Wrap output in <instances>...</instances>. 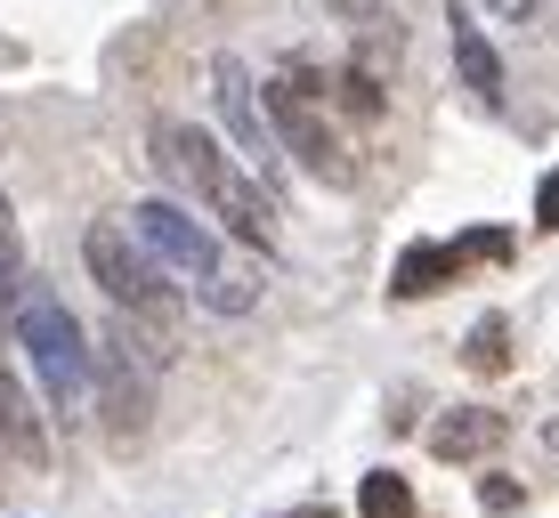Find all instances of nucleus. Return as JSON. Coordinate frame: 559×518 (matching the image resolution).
<instances>
[{"instance_id": "1", "label": "nucleus", "mask_w": 559, "mask_h": 518, "mask_svg": "<svg viewBox=\"0 0 559 518\" xmlns=\"http://www.w3.org/2000/svg\"><path fill=\"white\" fill-rule=\"evenodd\" d=\"M146 146H154V162L170 170V186H179V195L211 203V219H219L227 236H243V243H260V252H276V219H284V210H276V186H267L260 170H243L219 138H211V130L179 122V113H154Z\"/></svg>"}, {"instance_id": "2", "label": "nucleus", "mask_w": 559, "mask_h": 518, "mask_svg": "<svg viewBox=\"0 0 559 518\" xmlns=\"http://www.w3.org/2000/svg\"><path fill=\"white\" fill-rule=\"evenodd\" d=\"M130 227L146 236V252L163 260V267H179V276L195 284V300H203V309H219V316H243V309L260 300V284H252L236 260L219 252V236H211V227H203L187 203H170V195H146L139 210H130Z\"/></svg>"}, {"instance_id": "3", "label": "nucleus", "mask_w": 559, "mask_h": 518, "mask_svg": "<svg viewBox=\"0 0 559 518\" xmlns=\"http://www.w3.org/2000/svg\"><path fill=\"white\" fill-rule=\"evenodd\" d=\"M82 260H90V276H98V292H106L130 324H154V333H170V324H179V292H170L163 260L146 252V236H139L130 219H98V227L82 236Z\"/></svg>"}, {"instance_id": "4", "label": "nucleus", "mask_w": 559, "mask_h": 518, "mask_svg": "<svg viewBox=\"0 0 559 518\" xmlns=\"http://www.w3.org/2000/svg\"><path fill=\"white\" fill-rule=\"evenodd\" d=\"M16 349L33 357V373H41V389H49L57 413L82 406V389H90V373H98V357L82 349V324H73V309L49 292V284H33L25 309H16Z\"/></svg>"}, {"instance_id": "5", "label": "nucleus", "mask_w": 559, "mask_h": 518, "mask_svg": "<svg viewBox=\"0 0 559 518\" xmlns=\"http://www.w3.org/2000/svg\"><path fill=\"white\" fill-rule=\"evenodd\" d=\"M267 98V122H276V138H284V155H300L308 179H324V186H357V162H349V146H341V130H333V113H324L308 89L284 73V82H267L260 89Z\"/></svg>"}, {"instance_id": "6", "label": "nucleus", "mask_w": 559, "mask_h": 518, "mask_svg": "<svg viewBox=\"0 0 559 518\" xmlns=\"http://www.w3.org/2000/svg\"><path fill=\"white\" fill-rule=\"evenodd\" d=\"M211 106H219V122H227V138H236L243 170L276 179V155H284V138H276V122H267V98H260L252 65H243V57H227V49L211 57Z\"/></svg>"}, {"instance_id": "7", "label": "nucleus", "mask_w": 559, "mask_h": 518, "mask_svg": "<svg viewBox=\"0 0 559 518\" xmlns=\"http://www.w3.org/2000/svg\"><path fill=\"white\" fill-rule=\"evenodd\" d=\"M98 397H106V430H114V446H139V437H146V413H154V389H146L139 364H130L122 324H106V349H98Z\"/></svg>"}, {"instance_id": "8", "label": "nucleus", "mask_w": 559, "mask_h": 518, "mask_svg": "<svg viewBox=\"0 0 559 518\" xmlns=\"http://www.w3.org/2000/svg\"><path fill=\"white\" fill-rule=\"evenodd\" d=\"M447 49H454L462 89H471L478 106H503V57H495V41L471 25V9H462V0H447Z\"/></svg>"}, {"instance_id": "9", "label": "nucleus", "mask_w": 559, "mask_h": 518, "mask_svg": "<svg viewBox=\"0 0 559 518\" xmlns=\"http://www.w3.org/2000/svg\"><path fill=\"white\" fill-rule=\"evenodd\" d=\"M0 446H9L25 470H41V462H49V430H41V413L25 406V389H16L9 364H0Z\"/></svg>"}, {"instance_id": "10", "label": "nucleus", "mask_w": 559, "mask_h": 518, "mask_svg": "<svg viewBox=\"0 0 559 518\" xmlns=\"http://www.w3.org/2000/svg\"><path fill=\"white\" fill-rule=\"evenodd\" d=\"M495 446H503V413H447L430 430L438 462H471V454H495Z\"/></svg>"}, {"instance_id": "11", "label": "nucleus", "mask_w": 559, "mask_h": 518, "mask_svg": "<svg viewBox=\"0 0 559 518\" xmlns=\"http://www.w3.org/2000/svg\"><path fill=\"white\" fill-rule=\"evenodd\" d=\"M454 243H414L406 260H397V276H390V292L397 300H421V292H438V284H454Z\"/></svg>"}, {"instance_id": "12", "label": "nucleus", "mask_w": 559, "mask_h": 518, "mask_svg": "<svg viewBox=\"0 0 559 518\" xmlns=\"http://www.w3.org/2000/svg\"><path fill=\"white\" fill-rule=\"evenodd\" d=\"M33 276H25V236H16V203L0 195V316L16 324V309H25Z\"/></svg>"}, {"instance_id": "13", "label": "nucleus", "mask_w": 559, "mask_h": 518, "mask_svg": "<svg viewBox=\"0 0 559 518\" xmlns=\"http://www.w3.org/2000/svg\"><path fill=\"white\" fill-rule=\"evenodd\" d=\"M357 518H414V486H406L397 470L357 478Z\"/></svg>"}, {"instance_id": "14", "label": "nucleus", "mask_w": 559, "mask_h": 518, "mask_svg": "<svg viewBox=\"0 0 559 518\" xmlns=\"http://www.w3.org/2000/svg\"><path fill=\"white\" fill-rule=\"evenodd\" d=\"M471 364L478 373H503L511 349H503V316H478V333H471Z\"/></svg>"}, {"instance_id": "15", "label": "nucleus", "mask_w": 559, "mask_h": 518, "mask_svg": "<svg viewBox=\"0 0 559 518\" xmlns=\"http://www.w3.org/2000/svg\"><path fill=\"white\" fill-rule=\"evenodd\" d=\"M503 252H511V236H503V227H471V236L454 243V260H503Z\"/></svg>"}, {"instance_id": "16", "label": "nucleus", "mask_w": 559, "mask_h": 518, "mask_svg": "<svg viewBox=\"0 0 559 518\" xmlns=\"http://www.w3.org/2000/svg\"><path fill=\"white\" fill-rule=\"evenodd\" d=\"M478 510H487V518H511V510H519V486H511V478H487V486H478Z\"/></svg>"}, {"instance_id": "17", "label": "nucleus", "mask_w": 559, "mask_h": 518, "mask_svg": "<svg viewBox=\"0 0 559 518\" xmlns=\"http://www.w3.org/2000/svg\"><path fill=\"white\" fill-rule=\"evenodd\" d=\"M341 89H349V106H357V113H381V89H373V73H341Z\"/></svg>"}, {"instance_id": "18", "label": "nucleus", "mask_w": 559, "mask_h": 518, "mask_svg": "<svg viewBox=\"0 0 559 518\" xmlns=\"http://www.w3.org/2000/svg\"><path fill=\"white\" fill-rule=\"evenodd\" d=\"M535 227H559V170H544V186H535Z\"/></svg>"}, {"instance_id": "19", "label": "nucleus", "mask_w": 559, "mask_h": 518, "mask_svg": "<svg viewBox=\"0 0 559 518\" xmlns=\"http://www.w3.org/2000/svg\"><path fill=\"white\" fill-rule=\"evenodd\" d=\"M276 518H341L333 503H300V510H276Z\"/></svg>"}, {"instance_id": "20", "label": "nucleus", "mask_w": 559, "mask_h": 518, "mask_svg": "<svg viewBox=\"0 0 559 518\" xmlns=\"http://www.w3.org/2000/svg\"><path fill=\"white\" fill-rule=\"evenodd\" d=\"M495 16H511V25H519V16H535V0H495Z\"/></svg>"}]
</instances>
